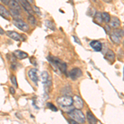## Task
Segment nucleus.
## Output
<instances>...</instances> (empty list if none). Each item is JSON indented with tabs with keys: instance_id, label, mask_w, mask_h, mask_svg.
Here are the masks:
<instances>
[{
	"instance_id": "nucleus-21",
	"label": "nucleus",
	"mask_w": 124,
	"mask_h": 124,
	"mask_svg": "<svg viewBox=\"0 0 124 124\" xmlns=\"http://www.w3.org/2000/svg\"><path fill=\"white\" fill-rule=\"evenodd\" d=\"M102 17H103V21L105 22L106 23H108L110 22V19H111V17H110L109 13H102Z\"/></svg>"
},
{
	"instance_id": "nucleus-17",
	"label": "nucleus",
	"mask_w": 124,
	"mask_h": 124,
	"mask_svg": "<svg viewBox=\"0 0 124 124\" xmlns=\"http://www.w3.org/2000/svg\"><path fill=\"white\" fill-rule=\"evenodd\" d=\"M9 13H10V15H12L14 17V19H19V17H21V12L17 11V10L10 8Z\"/></svg>"
},
{
	"instance_id": "nucleus-28",
	"label": "nucleus",
	"mask_w": 124,
	"mask_h": 124,
	"mask_svg": "<svg viewBox=\"0 0 124 124\" xmlns=\"http://www.w3.org/2000/svg\"><path fill=\"white\" fill-rule=\"evenodd\" d=\"M110 31H111V29H110V27L108 25H106V27H105V31L107 33H110Z\"/></svg>"
},
{
	"instance_id": "nucleus-7",
	"label": "nucleus",
	"mask_w": 124,
	"mask_h": 124,
	"mask_svg": "<svg viewBox=\"0 0 124 124\" xmlns=\"http://www.w3.org/2000/svg\"><path fill=\"white\" fill-rule=\"evenodd\" d=\"M73 104L75 106V108L77 109H81L84 107V101L79 96L75 95L73 98Z\"/></svg>"
},
{
	"instance_id": "nucleus-12",
	"label": "nucleus",
	"mask_w": 124,
	"mask_h": 124,
	"mask_svg": "<svg viewBox=\"0 0 124 124\" xmlns=\"http://www.w3.org/2000/svg\"><path fill=\"white\" fill-rule=\"evenodd\" d=\"M13 55H14V57L19 60H23V59H26L27 57H28V55H27V53L23 52V51H18V50H17V51H15L14 52H13Z\"/></svg>"
},
{
	"instance_id": "nucleus-33",
	"label": "nucleus",
	"mask_w": 124,
	"mask_h": 124,
	"mask_svg": "<svg viewBox=\"0 0 124 124\" xmlns=\"http://www.w3.org/2000/svg\"><path fill=\"white\" fill-rule=\"evenodd\" d=\"M74 37V39H75V41H77V42H78V43H79V44H80V41H79V40H78V39H77V37Z\"/></svg>"
},
{
	"instance_id": "nucleus-36",
	"label": "nucleus",
	"mask_w": 124,
	"mask_h": 124,
	"mask_svg": "<svg viewBox=\"0 0 124 124\" xmlns=\"http://www.w3.org/2000/svg\"><path fill=\"white\" fill-rule=\"evenodd\" d=\"M123 33H124V27H123Z\"/></svg>"
},
{
	"instance_id": "nucleus-35",
	"label": "nucleus",
	"mask_w": 124,
	"mask_h": 124,
	"mask_svg": "<svg viewBox=\"0 0 124 124\" xmlns=\"http://www.w3.org/2000/svg\"><path fill=\"white\" fill-rule=\"evenodd\" d=\"M27 1H28L29 3H31H31H34V0H27Z\"/></svg>"
},
{
	"instance_id": "nucleus-24",
	"label": "nucleus",
	"mask_w": 124,
	"mask_h": 124,
	"mask_svg": "<svg viewBox=\"0 0 124 124\" xmlns=\"http://www.w3.org/2000/svg\"><path fill=\"white\" fill-rule=\"evenodd\" d=\"M114 35H116L117 37H118L119 38H121V37H123V36H124V33H123V30H118V29H117V30H115L113 32Z\"/></svg>"
},
{
	"instance_id": "nucleus-10",
	"label": "nucleus",
	"mask_w": 124,
	"mask_h": 124,
	"mask_svg": "<svg viewBox=\"0 0 124 124\" xmlns=\"http://www.w3.org/2000/svg\"><path fill=\"white\" fill-rule=\"evenodd\" d=\"M90 46L95 51H102V43L99 41H93L90 42Z\"/></svg>"
},
{
	"instance_id": "nucleus-27",
	"label": "nucleus",
	"mask_w": 124,
	"mask_h": 124,
	"mask_svg": "<svg viewBox=\"0 0 124 124\" xmlns=\"http://www.w3.org/2000/svg\"><path fill=\"white\" fill-rule=\"evenodd\" d=\"M33 8H34V13H37L38 15H41V10L38 7H37V6H33Z\"/></svg>"
},
{
	"instance_id": "nucleus-25",
	"label": "nucleus",
	"mask_w": 124,
	"mask_h": 124,
	"mask_svg": "<svg viewBox=\"0 0 124 124\" xmlns=\"http://www.w3.org/2000/svg\"><path fill=\"white\" fill-rule=\"evenodd\" d=\"M46 106H47V108H50V109H51V110H52V111H54V112H56V111H57L56 107H55V105H53L51 103H47Z\"/></svg>"
},
{
	"instance_id": "nucleus-31",
	"label": "nucleus",
	"mask_w": 124,
	"mask_h": 124,
	"mask_svg": "<svg viewBox=\"0 0 124 124\" xmlns=\"http://www.w3.org/2000/svg\"><path fill=\"white\" fill-rule=\"evenodd\" d=\"M3 4H8V3H9V0H0Z\"/></svg>"
},
{
	"instance_id": "nucleus-1",
	"label": "nucleus",
	"mask_w": 124,
	"mask_h": 124,
	"mask_svg": "<svg viewBox=\"0 0 124 124\" xmlns=\"http://www.w3.org/2000/svg\"><path fill=\"white\" fill-rule=\"evenodd\" d=\"M69 115L70 117H71V118L75 120L78 123H85V116L80 109H73L69 113Z\"/></svg>"
},
{
	"instance_id": "nucleus-5",
	"label": "nucleus",
	"mask_w": 124,
	"mask_h": 124,
	"mask_svg": "<svg viewBox=\"0 0 124 124\" xmlns=\"http://www.w3.org/2000/svg\"><path fill=\"white\" fill-rule=\"evenodd\" d=\"M82 75H83L82 70L78 67L74 68V69H72L69 72V76L72 80H76V79H78L79 78H80L82 76Z\"/></svg>"
},
{
	"instance_id": "nucleus-19",
	"label": "nucleus",
	"mask_w": 124,
	"mask_h": 124,
	"mask_svg": "<svg viewBox=\"0 0 124 124\" xmlns=\"http://www.w3.org/2000/svg\"><path fill=\"white\" fill-rule=\"evenodd\" d=\"M110 39H111V41L114 44H116V45H119L120 42H121V40H120L119 37H117L116 35H114L113 33L110 35Z\"/></svg>"
},
{
	"instance_id": "nucleus-32",
	"label": "nucleus",
	"mask_w": 124,
	"mask_h": 124,
	"mask_svg": "<svg viewBox=\"0 0 124 124\" xmlns=\"http://www.w3.org/2000/svg\"><path fill=\"white\" fill-rule=\"evenodd\" d=\"M5 33V31H3V29L2 27H0V35H3Z\"/></svg>"
},
{
	"instance_id": "nucleus-2",
	"label": "nucleus",
	"mask_w": 124,
	"mask_h": 124,
	"mask_svg": "<svg viewBox=\"0 0 124 124\" xmlns=\"http://www.w3.org/2000/svg\"><path fill=\"white\" fill-rule=\"evenodd\" d=\"M48 60L51 61V63L54 65L55 66H56L58 69L60 70L61 72L63 73H65L67 70V65L65 63V62L61 61L60 59H58L56 57H48Z\"/></svg>"
},
{
	"instance_id": "nucleus-34",
	"label": "nucleus",
	"mask_w": 124,
	"mask_h": 124,
	"mask_svg": "<svg viewBox=\"0 0 124 124\" xmlns=\"http://www.w3.org/2000/svg\"><path fill=\"white\" fill-rule=\"evenodd\" d=\"M103 1L106 2V3H111V2L113 1V0H103Z\"/></svg>"
},
{
	"instance_id": "nucleus-30",
	"label": "nucleus",
	"mask_w": 124,
	"mask_h": 124,
	"mask_svg": "<svg viewBox=\"0 0 124 124\" xmlns=\"http://www.w3.org/2000/svg\"><path fill=\"white\" fill-rule=\"evenodd\" d=\"M68 122H69L70 123H72V124H77L78 123L77 122L75 121V120H74L73 118H72V119H69V120H68Z\"/></svg>"
},
{
	"instance_id": "nucleus-6",
	"label": "nucleus",
	"mask_w": 124,
	"mask_h": 124,
	"mask_svg": "<svg viewBox=\"0 0 124 124\" xmlns=\"http://www.w3.org/2000/svg\"><path fill=\"white\" fill-rule=\"evenodd\" d=\"M20 3H21L22 7L25 9V11L27 12L28 14H33L34 13V10L32 9L31 6V3H29L27 0H19Z\"/></svg>"
},
{
	"instance_id": "nucleus-18",
	"label": "nucleus",
	"mask_w": 124,
	"mask_h": 124,
	"mask_svg": "<svg viewBox=\"0 0 124 124\" xmlns=\"http://www.w3.org/2000/svg\"><path fill=\"white\" fill-rule=\"evenodd\" d=\"M93 22L96 24H101L103 22V17H102V13H96L94 17H93Z\"/></svg>"
},
{
	"instance_id": "nucleus-8",
	"label": "nucleus",
	"mask_w": 124,
	"mask_h": 124,
	"mask_svg": "<svg viewBox=\"0 0 124 124\" xmlns=\"http://www.w3.org/2000/svg\"><path fill=\"white\" fill-rule=\"evenodd\" d=\"M28 77L34 84L37 85V82H38V75H37V70L36 69H31L28 71Z\"/></svg>"
},
{
	"instance_id": "nucleus-22",
	"label": "nucleus",
	"mask_w": 124,
	"mask_h": 124,
	"mask_svg": "<svg viewBox=\"0 0 124 124\" xmlns=\"http://www.w3.org/2000/svg\"><path fill=\"white\" fill-rule=\"evenodd\" d=\"M49 79V75H48V73L46 71H43L41 73V80H42L43 84H46Z\"/></svg>"
},
{
	"instance_id": "nucleus-14",
	"label": "nucleus",
	"mask_w": 124,
	"mask_h": 124,
	"mask_svg": "<svg viewBox=\"0 0 124 124\" xmlns=\"http://www.w3.org/2000/svg\"><path fill=\"white\" fill-rule=\"evenodd\" d=\"M110 27H113V28H117L120 26V20L116 17H113V18L110 19Z\"/></svg>"
},
{
	"instance_id": "nucleus-39",
	"label": "nucleus",
	"mask_w": 124,
	"mask_h": 124,
	"mask_svg": "<svg viewBox=\"0 0 124 124\" xmlns=\"http://www.w3.org/2000/svg\"><path fill=\"white\" fill-rule=\"evenodd\" d=\"M123 75H124V72H123Z\"/></svg>"
},
{
	"instance_id": "nucleus-16",
	"label": "nucleus",
	"mask_w": 124,
	"mask_h": 124,
	"mask_svg": "<svg viewBox=\"0 0 124 124\" xmlns=\"http://www.w3.org/2000/svg\"><path fill=\"white\" fill-rule=\"evenodd\" d=\"M86 117H87V120L89 123H98V119L94 117V115L91 113L90 111L87 112V115H86Z\"/></svg>"
},
{
	"instance_id": "nucleus-9",
	"label": "nucleus",
	"mask_w": 124,
	"mask_h": 124,
	"mask_svg": "<svg viewBox=\"0 0 124 124\" xmlns=\"http://www.w3.org/2000/svg\"><path fill=\"white\" fill-rule=\"evenodd\" d=\"M7 36L8 37H10L11 39L14 40V41H21V35L18 34L17 32H16V31H8L7 32Z\"/></svg>"
},
{
	"instance_id": "nucleus-15",
	"label": "nucleus",
	"mask_w": 124,
	"mask_h": 124,
	"mask_svg": "<svg viewBox=\"0 0 124 124\" xmlns=\"http://www.w3.org/2000/svg\"><path fill=\"white\" fill-rule=\"evenodd\" d=\"M105 59H107L109 62H114L115 61V54L113 51L108 50L105 55Z\"/></svg>"
},
{
	"instance_id": "nucleus-26",
	"label": "nucleus",
	"mask_w": 124,
	"mask_h": 124,
	"mask_svg": "<svg viewBox=\"0 0 124 124\" xmlns=\"http://www.w3.org/2000/svg\"><path fill=\"white\" fill-rule=\"evenodd\" d=\"M11 81H12V84L14 85V87L17 88V78H16L15 75H12L11 76Z\"/></svg>"
},
{
	"instance_id": "nucleus-4",
	"label": "nucleus",
	"mask_w": 124,
	"mask_h": 124,
	"mask_svg": "<svg viewBox=\"0 0 124 124\" xmlns=\"http://www.w3.org/2000/svg\"><path fill=\"white\" fill-rule=\"evenodd\" d=\"M13 23L16 27H17L18 29L22 30L23 31H28L30 27L29 25L27 23H25L24 21H23L22 19H13Z\"/></svg>"
},
{
	"instance_id": "nucleus-37",
	"label": "nucleus",
	"mask_w": 124,
	"mask_h": 124,
	"mask_svg": "<svg viewBox=\"0 0 124 124\" xmlns=\"http://www.w3.org/2000/svg\"><path fill=\"white\" fill-rule=\"evenodd\" d=\"M123 46H124V41H123Z\"/></svg>"
},
{
	"instance_id": "nucleus-11",
	"label": "nucleus",
	"mask_w": 124,
	"mask_h": 124,
	"mask_svg": "<svg viewBox=\"0 0 124 124\" xmlns=\"http://www.w3.org/2000/svg\"><path fill=\"white\" fill-rule=\"evenodd\" d=\"M0 16L3 17V18L8 19L10 16V13L8 10H7V8L4 7L3 5L0 4Z\"/></svg>"
},
{
	"instance_id": "nucleus-3",
	"label": "nucleus",
	"mask_w": 124,
	"mask_h": 124,
	"mask_svg": "<svg viewBox=\"0 0 124 124\" xmlns=\"http://www.w3.org/2000/svg\"><path fill=\"white\" fill-rule=\"evenodd\" d=\"M57 103H59L60 106H61L62 108H67V107H70L73 104V98L70 96H61L59 97L56 99Z\"/></svg>"
},
{
	"instance_id": "nucleus-38",
	"label": "nucleus",
	"mask_w": 124,
	"mask_h": 124,
	"mask_svg": "<svg viewBox=\"0 0 124 124\" xmlns=\"http://www.w3.org/2000/svg\"><path fill=\"white\" fill-rule=\"evenodd\" d=\"M16 1H18V0H16Z\"/></svg>"
},
{
	"instance_id": "nucleus-23",
	"label": "nucleus",
	"mask_w": 124,
	"mask_h": 124,
	"mask_svg": "<svg viewBox=\"0 0 124 124\" xmlns=\"http://www.w3.org/2000/svg\"><path fill=\"white\" fill-rule=\"evenodd\" d=\"M45 23H46V26L47 27H49L50 29L53 30V31H55V26H54V23L51 21H48L47 20V21L45 22Z\"/></svg>"
},
{
	"instance_id": "nucleus-13",
	"label": "nucleus",
	"mask_w": 124,
	"mask_h": 124,
	"mask_svg": "<svg viewBox=\"0 0 124 124\" xmlns=\"http://www.w3.org/2000/svg\"><path fill=\"white\" fill-rule=\"evenodd\" d=\"M8 6L10 8L12 9H15L17 10V11L21 12V7H20V4L18 3V2L16 1V0H9V3H8Z\"/></svg>"
},
{
	"instance_id": "nucleus-29",
	"label": "nucleus",
	"mask_w": 124,
	"mask_h": 124,
	"mask_svg": "<svg viewBox=\"0 0 124 124\" xmlns=\"http://www.w3.org/2000/svg\"><path fill=\"white\" fill-rule=\"evenodd\" d=\"M9 90H10V93H11L12 94H15V89L13 87H10Z\"/></svg>"
},
{
	"instance_id": "nucleus-20",
	"label": "nucleus",
	"mask_w": 124,
	"mask_h": 124,
	"mask_svg": "<svg viewBox=\"0 0 124 124\" xmlns=\"http://www.w3.org/2000/svg\"><path fill=\"white\" fill-rule=\"evenodd\" d=\"M27 20H28L29 24L32 26H36L37 25V20L34 17L33 14H28V17H27Z\"/></svg>"
}]
</instances>
